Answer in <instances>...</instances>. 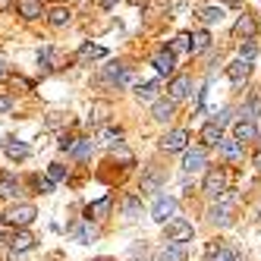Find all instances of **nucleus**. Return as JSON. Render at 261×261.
<instances>
[{
  "label": "nucleus",
  "instance_id": "b1692460",
  "mask_svg": "<svg viewBox=\"0 0 261 261\" xmlns=\"http://www.w3.org/2000/svg\"><path fill=\"white\" fill-rule=\"evenodd\" d=\"M91 151H95V142H91V139H76V148H72V158L85 161V158H91Z\"/></svg>",
  "mask_w": 261,
  "mask_h": 261
},
{
  "label": "nucleus",
  "instance_id": "9d476101",
  "mask_svg": "<svg viewBox=\"0 0 261 261\" xmlns=\"http://www.w3.org/2000/svg\"><path fill=\"white\" fill-rule=\"evenodd\" d=\"M167 91H170V101H182V98L192 91V79H189V76H176Z\"/></svg>",
  "mask_w": 261,
  "mask_h": 261
},
{
  "label": "nucleus",
  "instance_id": "c85d7f7f",
  "mask_svg": "<svg viewBox=\"0 0 261 261\" xmlns=\"http://www.w3.org/2000/svg\"><path fill=\"white\" fill-rule=\"evenodd\" d=\"M211 44V38H208V32H195L192 35V54H198V50H204Z\"/></svg>",
  "mask_w": 261,
  "mask_h": 261
},
{
  "label": "nucleus",
  "instance_id": "a878e982",
  "mask_svg": "<svg viewBox=\"0 0 261 261\" xmlns=\"http://www.w3.org/2000/svg\"><path fill=\"white\" fill-rule=\"evenodd\" d=\"M170 54H182V50H192V38L189 35H176V38L170 41V47H167Z\"/></svg>",
  "mask_w": 261,
  "mask_h": 261
},
{
  "label": "nucleus",
  "instance_id": "c03bdc74",
  "mask_svg": "<svg viewBox=\"0 0 261 261\" xmlns=\"http://www.w3.org/2000/svg\"><path fill=\"white\" fill-rule=\"evenodd\" d=\"M98 261H110V258H98Z\"/></svg>",
  "mask_w": 261,
  "mask_h": 261
},
{
  "label": "nucleus",
  "instance_id": "6e6552de",
  "mask_svg": "<svg viewBox=\"0 0 261 261\" xmlns=\"http://www.w3.org/2000/svg\"><path fill=\"white\" fill-rule=\"evenodd\" d=\"M204 258L208 261H239V252L230 249V246H223V242H211L208 252H204Z\"/></svg>",
  "mask_w": 261,
  "mask_h": 261
},
{
  "label": "nucleus",
  "instance_id": "e433bc0d",
  "mask_svg": "<svg viewBox=\"0 0 261 261\" xmlns=\"http://www.w3.org/2000/svg\"><path fill=\"white\" fill-rule=\"evenodd\" d=\"M50 60H54V50H50V47H44V50L38 54V63H41V69H44V72H47V69H54V66H50Z\"/></svg>",
  "mask_w": 261,
  "mask_h": 261
},
{
  "label": "nucleus",
  "instance_id": "1a4fd4ad",
  "mask_svg": "<svg viewBox=\"0 0 261 261\" xmlns=\"http://www.w3.org/2000/svg\"><path fill=\"white\" fill-rule=\"evenodd\" d=\"M233 139L242 145V142H252V139H258V129H255V123L252 120H239L236 126H233Z\"/></svg>",
  "mask_w": 261,
  "mask_h": 261
},
{
  "label": "nucleus",
  "instance_id": "cd10ccee",
  "mask_svg": "<svg viewBox=\"0 0 261 261\" xmlns=\"http://www.w3.org/2000/svg\"><path fill=\"white\" fill-rule=\"evenodd\" d=\"M47 19H50L54 25H66V22H69V10H66V7H54Z\"/></svg>",
  "mask_w": 261,
  "mask_h": 261
},
{
  "label": "nucleus",
  "instance_id": "4be33fe9",
  "mask_svg": "<svg viewBox=\"0 0 261 261\" xmlns=\"http://www.w3.org/2000/svg\"><path fill=\"white\" fill-rule=\"evenodd\" d=\"M16 10H19L25 19H35V16H41V4H38V0H16Z\"/></svg>",
  "mask_w": 261,
  "mask_h": 261
},
{
  "label": "nucleus",
  "instance_id": "ea45409f",
  "mask_svg": "<svg viewBox=\"0 0 261 261\" xmlns=\"http://www.w3.org/2000/svg\"><path fill=\"white\" fill-rule=\"evenodd\" d=\"M214 123H217V126L223 129V126L230 123V110H220V114H214Z\"/></svg>",
  "mask_w": 261,
  "mask_h": 261
},
{
  "label": "nucleus",
  "instance_id": "f3484780",
  "mask_svg": "<svg viewBox=\"0 0 261 261\" xmlns=\"http://www.w3.org/2000/svg\"><path fill=\"white\" fill-rule=\"evenodd\" d=\"M110 204H114V198H110V195H104V198H101V201H95V204H88V208H85L88 220H91V217H95V220L107 217V211H110Z\"/></svg>",
  "mask_w": 261,
  "mask_h": 261
},
{
  "label": "nucleus",
  "instance_id": "58836bf2",
  "mask_svg": "<svg viewBox=\"0 0 261 261\" xmlns=\"http://www.w3.org/2000/svg\"><path fill=\"white\" fill-rule=\"evenodd\" d=\"M114 161H120V164H126V167H133V154H129L126 148H114Z\"/></svg>",
  "mask_w": 261,
  "mask_h": 261
},
{
  "label": "nucleus",
  "instance_id": "7c9ffc66",
  "mask_svg": "<svg viewBox=\"0 0 261 261\" xmlns=\"http://www.w3.org/2000/svg\"><path fill=\"white\" fill-rule=\"evenodd\" d=\"M79 57H82V60H95V57H104V47H95V44H82Z\"/></svg>",
  "mask_w": 261,
  "mask_h": 261
},
{
  "label": "nucleus",
  "instance_id": "4468645a",
  "mask_svg": "<svg viewBox=\"0 0 261 261\" xmlns=\"http://www.w3.org/2000/svg\"><path fill=\"white\" fill-rule=\"evenodd\" d=\"M186 242H170V246H167L161 255H158V261H186Z\"/></svg>",
  "mask_w": 261,
  "mask_h": 261
},
{
  "label": "nucleus",
  "instance_id": "20e7f679",
  "mask_svg": "<svg viewBox=\"0 0 261 261\" xmlns=\"http://www.w3.org/2000/svg\"><path fill=\"white\" fill-rule=\"evenodd\" d=\"M186 145H189V133H186V129H173V133H167L161 139L164 151H186Z\"/></svg>",
  "mask_w": 261,
  "mask_h": 261
},
{
  "label": "nucleus",
  "instance_id": "423d86ee",
  "mask_svg": "<svg viewBox=\"0 0 261 261\" xmlns=\"http://www.w3.org/2000/svg\"><path fill=\"white\" fill-rule=\"evenodd\" d=\"M204 164H208V151H204V148H186V158H182V170L195 173V170H201Z\"/></svg>",
  "mask_w": 261,
  "mask_h": 261
},
{
  "label": "nucleus",
  "instance_id": "c9c22d12",
  "mask_svg": "<svg viewBox=\"0 0 261 261\" xmlns=\"http://www.w3.org/2000/svg\"><path fill=\"white\" fill-rule=\"evenodd\" d=\"M101 139H104L107 145H117V142L123 139V133H120V129H110V126H107V129H104V133H101Z\"/></svg>",
  "mask_w": 261,
  "mask_h": 261
},
{
  "label": "nucleus",
  "instance_id": "c756f323",
  "mask_svg": "<svg viewBox=\"0 0 261 261\" xmlns=\"http://www.w3.org/2000/svg\"><path fill=\"white\" fill-rule=\"evenodd\" d=\"M107 114H110V104H104V101H98L95 107H91V120H95V123H104Z\"/></svg>",
  "mask_w": 261,
  "mask_h": 261
},
{
  "label": "nucleus",
  "instance_id": "a211bd4d",
  "mask_svg": "<svg viewBox=\"0 0 261 261\" xmlns=\"http://www.w3.org/2000/svg\"><path fill=\"white\" fill-rule=\"evenodd\" d=\"M220 154L227 158V161H242V145L236 139H223L220 142Z\"/></svg>",
  "mask_w": 261,
  "mask_h": 261
},
{
  "label": "nucleus",
  "instance_id": "7ed1b4c3",
  "mask_svg": "<svg viewBox=\"0 0 261 261\" xmlns=\"http://www.w3.org/2000/svg\"><path fill=\"white\" fill-rule=\"evenodd\" d=\"M35 217H38L35 204H16V208H10L4 214V223H7V227H29Z\"/></svg>",
  "mask_w": 261,
  "mask_h": 261
},
{
  "label": "nucleus",
  "instance_id": "f03ea898",
  "mask_svg": "<svg viewBox=\"0 0 261 261\" xmlns=\"http://www.w3.org/2000/svg\"><path fill=\"white\" fill-rule=\"evenodd\" d=\"M208 220L214 223V227H230V223H233V195H223L217 204H211V208H208Z\"/></svg>",
  "mask_w": 261,
  "mask_h": 261
},
{
  "label": "nucleus",
  "instance_id": "37998d69",
  "mask_svg": "<svg viewBox=\"0 0 261 261\" xmlns=\"http://www.w3.org/2000/svg\"><path fill=\"white\" fill-rule=\"evenodd\" d=\"M0 72H4V60H0Z\"/></svg>",
  "mask_w": 261,
  "mask_h": 261
},
{
  "label": "nucleus",
  "instance_id": "aec40b11",
  "mask_svg": "<svg viewBox=\"0 0 261 261\" xmlns=\"http://www.w3.org/2000/svg\"><path fill=\"white\" fill-rule=\"evenodd\" d=\"M201 139H204V145H217L220 148V142H223V129L217 126V123H208L201 129Z\"/></svg>",
  "mask_w": 261,
  "mask_h": 261
},
{
  "label": "nucleus",
  "instance_id": "5701e85b",
  "mask_svg": "<svg viewBox=\"0 0 261 261\" xmlns=\"http://www.w3.org/2000/svg\"><path fill=\"white\" fill-rule=\"evenodd\" d=\"M69 236L76 239V242H91V239H95V230L85 227V223H72V227H69Z\"/></svg>",
  "mask_w": 261,
  "mask_h": 261
},
{
  "label": "nucleus",
  "instance_id": "79ce46f5",
  "mask_svg": "<svg viewBox=\"0 0 261 261\" xmlns=\"http://www.w3.org/2000/svg\"><path fill=\"white\" fill-rule=\"evenodd\" d=\"M38 189L41 192H54V179H38Z\"/></svg>",
  "mask_w": 261,
  "mask_h": 261
},
{
  "label": "nucleus",
  "instance_id": "393cba45",
  "mask_svg": "<svg viewBox=\"0 0 261 261\" xmlns=\"http://www.w3.org/2000/svg\"><path fill=\"white\" fill-rule=\"evenodd\" d=\"M223 19V7H204L201 10V22L204 25H214V22H220Z\"/></svg>",
  "mask_w": 261,
  "mask_h": 261
},
{
  "label": "nucleus",
  "instance_id": "39448f33",
  "mask_svg": "<svg viewBox=\"0 0 261 261\" xmlns=\"http://www.w3.org/2000/svg\"><path fill=\"white\" fill-rule=\"evenodd\" d=\"M192 223H186V220H170L167 223V239L170 242H189L192 239Z\"/></svg>",
  "mask_w": 261,
  "mask_h": 261
},
{
  "label": "nucleus",
  "instance_id": "f704fd0d",
  "mask_svg": "<svg viewBox=\"0 0 261 261\" xmlns=\"http://www.w3.org/2000/svg\"><path fill=\"white\" fill-rule=\"evenodd\" d=\"M66 176V167H60V164H50L47 167V179H54V182H60Z\"/></svg>",
  "mask_w": 261,
  "mask_h": 261
},
{
  "label": "nucleus",
  "instance_id": "4c0bfd02",
  "mask_svg": "<svg viewBox=\"0 0 261 261\" xmlns=\"http://www.w3.org/2000/svg\"><path fill=\"white\" fill-rule=\"evenodd\" d=\"M255 54H258V47H255V44L249 41L246 47H242V50H239V60H246V63H252V60H255Z\"/></svg>",
  "mask_w": 261,
  "mask_h": 261
},
{
  "label": "nucleus",
  "instance_id": "ddd939ff",
  "mask_svg": "<svg viewBox=\"0 0 261 261\" xmlns=\"http://www.w3.org/2000/svg\"><path fill=\"white\" fill-rule=\"evenodd\" d=\"M7 242H10V249H13V252H29V249L35 246V236L25 233V230H19V233H13Z\"/></svg>",
  "mask_w": 261,
  "mask_h": 261
},
{
  "label": "nucleus",
  "instance_id": "72a5a7b5",
  "mask_svg": "<svg viewBox=\"0 0 261 261\" xmlns=\"http://www.w3.org/2000/svg\"><path fill=\"white\" fill-rule=\"evenodd\" d=\"M158 182H161V173H148V176L142 179V192H154Z\"/></svg>",
  "mask_w": 261,
  "mask_h": 261
},
{
  "label": "nucleus",
  "instance_id": "2f4dec72",
  "mask_svg": "<svg viewBox=\"0 0 261 261\" xmlns=\"http://www.w3.org/2000/svg\"><path fill=\"white\" fill-rule=\"evenodd\" d=\"M123 214H126V217H136V214H139V198H136V195H126V198H123Z\"/></svg>",
  "mask_w": 261,
  "mask_h": 261
},
{
  "label": "nucleus",
  "instance_id": "0eeeda50",
  "mask_svg": "<svg viewBox=\"0 0 261 261\" xmlns=\"http://www.w3.org/2000/svg\"><path fill=\"white\" fill-rule=\"evenodd\" d=\"M173 211H176V198L161 195V198L154 201V208H151V217H154L158 223H167V217H173Z\"/></svg>",
  "mask_w": 261,
  "mask_h": 261
},
{
  "label": "nucleus",
  "instance_id": "bb28decb",
  "mask_svg": "<svg viewBox=\"0 0 261 261\" xmlns=\"http://www.w3.org/2000/svg\"><path fill=\"white\" fill-rule=\"evenodd\" d=\"M236 35H246V38H252L255 35V22H252V16H239V22H236V29H233Z\"/></svg>",
  "mask_w": 261,
  "mask_h": 261
},
{
  "label": "nucleus",
  "instance_id": "412c9836",
  "mask_svg": "<svg viewBox=\"0 0 261 261\" xmlns=\"http://www.w3.org/2000/svg\"><path fill=\"white\" fill-rule=\"evenodd\" d=\"M16 192H19V179H16L13 173H4V176H0V195H4V198H13Z\"/></svg>",
  "mask_w": 261,
  "mask_h": 261
},
{
  "label": "nucleus",
  "instance_id": "dca6fc26",
  "mask_svg": "<svg viewBox=\"0 0 261 261\" xmlns=\"http://www.w3.org/2000/svg\"><path fill=\"white\" fill-rule=\"evenodd\" d=\"M4 148H7V154H10L13 161H25V158L32 154V151H29V145H25V142H19V139H7V145H4Z\"/></svg>",
  "mask_w": 261,
  "mask_h": 261
},
{
  "label": "nucleus",
  "instance_id": "473e14b6",
  "mask_svg": "<svg viewBox=\"0 0 261 261\" xmlns=\"http://www.w3.org/2000/svg\"><path fill=\"white\" fill-rule=\"evenodd\" d=\"M158 95V82H148V85H139V98L142 101H151Z\"/></svg>",
  "mask_w": 261,
  "mask_h": 261
},
{
  "label": "nucleus",
  "instance_id": "f8f14e48",
  "mask_svg": "<svg viewBox=\"0 0 261 261\" xmlns=\"http://www.w3.org/2000/svg\"><path fill=\"white\" fill-rule=\"evenodd\" d=\"M249 72H252V66H249L246 60H236V63H230L227 76H230V82H233V85H242V82L249 79Z\"/></svg>",
  "mask_w": 261,
  "mask_h": 261
},
{
  "label": "nucleus",
  "instance_id": "9b49d317",
  "mask_svg": "<svg viewBox=\"0 0 261 261\" xmlns=\"http://www.w3.org/2000/svg\"><path fill=\"white\" fill-rule=\"evenodd\" d=\"M242 117H246V120H252V123L261 117V88H252V95H249L246 107H242Z\"/></svg>",
  "mask_w": 261,
  "mask_h": 261
},
{
  "label": "nucleus",
  "instance_id": "a19ab883",
  "mask_svg": "<svg viewBox=\"0 0 261 261\" xmlns=\"http://www.w3.org/2000/svg\"><path fill=\"white\" fill-rule=\"evenodd\" d=\"M7 110H13V98L10 95H0V114H7Z\"/></svg>",
  "mask_w": 261,
  "mask_h": 261
},
{
  "label": "nucleus",
  "instance_id": "2eb2a0df",
  "mask_svg": "<svg viewBox=\"0 0 261 261\" xmlns=\"http://www.w3.org/2000/svg\"><path fill=\"white\" fill-rule=\"evenodd\" d=\"M173 107H176V101L161 98V101H154V107H151V117L164 123V120H170V117H173Z\"/></svg>",
  "mask_w": 261,
  "mask_h": 261
},
{
  "label": "nucleus",
  "instance_id": "6ab92c4d",
  "mask_svg": "<svg viewBox=\"0 0 261 261\" xmlns=\"http://www.w3.org/2000/svg\"><path fill=\"white\" fill-rule=\"evenodd\" d=\"M154 66H158V72H167V76H170L173 66H176L173 54H170V50H158V54H154Z\"/></svg>",
  "mask_w": 261,
  "mask_h": 261
},
{
  "label": "nucleus",
  "instance_id": "f257e3e1",
  "mask_svg": "<svg viewBox=\"0 0 261 261\" xmlns=\"http://www.w3.org/2000/svg\"><path fill=\"white\" fill-rule=\"evenodd\" d=\"M201 192L208 195V198H217V201H220L223 195L230 192V176H227V170H220V167H217V170H208V173H204Z\"/></svg>",
  "mask_w": 261,
  "mask_h": 261
}]
</instances>
